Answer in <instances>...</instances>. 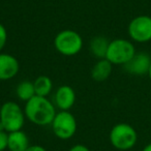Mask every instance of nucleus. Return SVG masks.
<instances>
[{
  "mask_svg": "<svg viewBox=\"0 0 151 151\" xmlns=\"http://www.w3.org/2000/svg\"><path fill=\"white\" fill-rule=\"evenodd\" d=\"M24 113L25 117L31 123L40 126H47L51 125L57 111L54 103L49 101L48 97L35 95L25 103Z\"/></svg>",
  "mask_w": 151,
  "mask_h": 151,
  "instance_id": "obj_1",
  "label": "nucleus"
},
{
  "mask_svg": "<svg viewBox=\"0 0 151 151\" xmlns=\"http://www.w3.org/2000/svg\"><path fill=\"white\" fill-rule=\"evenodd\" d=\"M0 132H5L4 126H3V124L1 123V121H0Z\"/></svg>",
  "mask_w": 151,
  "mask_h": 151,
  "instance_id": "obj_21",
  "label": "nucleus"
},
{
  "mask_svg": "<svg viewBox=\"0 0 151 151\" xmlns=\"http://www.w3.org/2000/svg\"><path fill=\"white\" fill-rule=\"evenodd\" d=\"M148 77H149V79H150V81H151V65H150V68H149V73H148Z\"/></svg>",
  "mask_w": 151,
  "mask_h": 151,
  "instance_id": "obj_22",
  "label": "nucleus"
},
{
  "mask_svg": "<svg viewBox=\"0 0 151 151\" xmlns=\"http://www.w3.org/2000/svg\"><path fill=\"white\" fill-rule=\"evenodd\" d=\"M29 146V138L25 132L21 129L9 132V138H7L9 151H26Z\"/></svg>",
  "mask_w": 151,
  "mask_h": 151,
  "instance_id": "obj_11",
  "label": "nucleus"
},
{
  "mask_svg": "<svg viewBox=\"0 0 151 151\" xmlns=\"http://www.w3.org/2000/svg\"><path fill=\"white\" fill-rule=\"evenodd\" d=\"M55 50L66 57L76 56L82 51L83 38L75 30L64 29L58 32L54 38Z\"/></svg>",
  "mask_w": 151,
  "mask_h": 151,
  "instance_id": "obj_3",
  "label": "nucleus"
},
{
  "mask_svg": "<svg viewBox=\"0 0 151 151\" xmlns=\"http://www.w3.org/2000/svg\"><path fill=\"white\" fill-rule=\"evenodd\" d=\"M151 65V57L146 52H137L132 59L126 64L123 65V68L126 73L132 76L142 77L148 76L149 68Z\"/></svg>",
  "mask_w": 151,
  "mask_h": 151,
  "instance_id": "obj_8",
  "label": "nucleus"
},
{
  "mask_svg": "<svg viewBox=\"0 0 151 151\" xmlns=\"http://www.w3.org/2000/svg\"><path fill=\"white\" fill-rule=\"evenodd\" d=\"M35 94L38 96L47 97L53 90V82L48 76H38L33 81Z\"/></svg>",
  "mask_w": 151,
  "mask_h": 151,
  "instance_id": "obj_14",
  "label": "nucleus"
},
{
  "mask_svg": "<svg viewBox=\"0 0 151 151\" xmlns=\"http://www.w3.org/2000/svg\"><path fill=\"white\" fill-rule=\"evenodd\" d=\"M16 95L22 101H28L33 96H35V90H34L33 82L28 80L21 81L16 87Z\"/></svg>",
  "mask_w": 151,
  "mask_h": 151,
  "instance_id": "obj_15",
  "label": "nucleus"
},
{
  "mask_svg": "<svg viewBox=\"0 0 151 151\" xmlns=\"http://www.w3.org/2000/svg\"><path fill=\"white\" fill-rule=\"evenodd\" d=\"M76 103V91L69 85H61L54 94V105L59 111H69Z\"/></svg>",
  "mask_w": 151,
  "mask_h": 151,
  "instance_id": "obj_9",
  "label": "nucleus"
},
{
  "mask_svg": "<svg viewBox=\"0 0 151 151\" xmlns=\"http://www.w3.org/2000/svg\"><path fill=\"white\" fill-rule=\"evenodd\" d=\"M7 138L9 132H0V151H4L7 149Z\"/></svg>",
  "mask_w": 151,
  "mask_h": 151,
  "instance_id": "obj_17",
  "label": "nucleus"
},
{
  "mask_svg": "<svg viewBox=\"0 0 151 151\" xmlns=\"http://www.w3.org/2000/svg\"><path fill=\"white\" fill-rule=\"evenodd\" d=\"M20 70V63L14 55L0 52V81L12 80Z\"/></svg>",
  "mask_w": 151,
  "mask_h": 151,
  "instance_id": "obj_10",
  "label": "nucleus"
},
{
  "mask_svg": "<svg viewBox=\"0 0 151 151\" xmlns=\"http://www.w3.org/2000/svg\"><path fill=\"white\" fill-rule=\"evenodd\" d=\"M51 127L56 138L60 140H69L77 132L78 123L76 117L69 111H59L55 115Z\"/></svg>",
  "mask_w": 151,
  "mask_h": 151,
  "instance_id": "obj_6",
  "label": "nucleus"
},
{
  "mask_svg": "<svg viewBox=\"0 0 151 151\" xmlns=\"http://www.w3.org/2000/svg\"><path fill=\"white\" fill-rule=\"evenodd\" d=\"M142 151H151V143H149V144H147L146 146L143 148Z\"/></svg>",
  "mask_w": 151,
  "mask_h": 151,
  "instance_id": "obj_20",
  "label": "nucleus"
},
{
  "mask_svg": "<svg viewBox=\"0 0 151 151\" xmlns=\"http://www.w3.org/2000/svg\"><path fill=\"white\" fill-rule=\"evenodd\" d=\"M110 143L115 149L120 151L130 150L138 142L137 130L130 124L121 122L111 128L109 134Z\"/></svg>",
  "mask_w": 151,
  "mask_h": 151,
  "instance_id": "obj_2",
  "label": "nucleus"
},
{
  "mask_svg": "<svg viewBox=\"0 0 151 151\" xmlns=\"http://www.w3.org/2000/svg\"><path fill=\"white\" fill-rule=\"evenodd\" d=\"M127 33L134 42H151V17L140 15L132 19L127 26Z\"/></svg>",
  "mask_w": 151,
  "mask_h": 151,
  "instance_id": "obj_7",
  "label": "nucleus"
},
{
  "mask_svg": "<svg viewBox=\"0 0 151 151\" xmlns=\"http://www.w3.org/2000/svg\"><path fill=\"white\" fill-rule=\"evenodd\" d=\"M68 151H90V149L87 146H85V145L77 144V145H73V147H70Z\"/></svg>",
  "mask_w": 151,
  "mask_h": 151,
  "instance_id": "obj_18",
  "label": "nucleus"
},
{
  "mask_svg": "<svg viewBox=\"0 0 151 151\" xmlns=\"http://www.w3.org/2000/svg\"><path fill=\"white\" fill-rule=\"evenodd\" d=\"M112 69H113V64L110 61H108L106 58L99 59L91 68V78L95 82H104L109 79L112 73Z\"/></svg>",
  "mask_w": 151,
  "mask_h": 151,
  "instance_id": "obj_12",
  "label": "nucleus"
},
{
  "mask_svg": "<svg viewBox=\"0 0 151 151\" xmlns=\"http://www.w3.org/2000/svg\"><path fill=\"white\" fill-rule=\"evenodd\" d=\"M24 110L16 101H5L0 108V121L6 132L21 130L25 123Z\"/></svg>",
  "mask_w": 151,
  "mask_h": 151,
  "instance_id": "obj_4",
  "label": "nucleus"
},
{
  "mask_svg": "<svg viewBox=\"0 0 151 151\" xmlns=\"http://www.w3.org/2000/svg\"><path fill=\"white\" fill-rule=\"evenodd\" d=\"M136 53V47L130 40L125 38H116L110 40L106 59L113 65L123 66L134 57Z\"/></svg>",
  "mask_w": 151,
  "mask_h": 151,
  "instance_id": "obj_5",
  "label": "nucleus"
},
{
  "mask_svg": "<svg viewBox=\"0 0 151 151\" xmlns=\"http://www.w3.org/2000/svg\"><path fill=\"white\" fill-rule=\"evenodd\" d=\"M110 40L103 35H96L91 38L89 42L90 53L97 59H105L109 48Z\"/></svg>",
  "mask_w": 151,
  "mask_h": 151,
  "instance_id": "obj_13",
  "label": "nucleus"
},
{
  "mask_svg": "<svg viewBox=\"0 0 151 151\" xmlns=\"http://www.w3.org/2000/svg\"><path fill=\"white\" fill-rule=\"evenodd\" d=\"M7 38H9V35H7L6 28L2 23H0V52L4 49L7 42Z\"/></svg>",
  "mask_w": 151,
  "mask_h": 151,
  "instance_id": "obj_16",
  "label": "nucleus"
},
{
  "mask_svg": "<svg viewBox=\"0 0 151 151\" xmlns=\"http://www.w3.org/2000/svg\"><path fill=\"white\" fill-rule=\"evenodd\" d=\"M26 151H48V150L45 147L40 146V145H32V146L30 145Z\"/></svg>",
  "mask_w": 151,
  "mask_h": 151,
  "instance_id": "obj_19",
  "label": "nucleus"
}]
</instances>
